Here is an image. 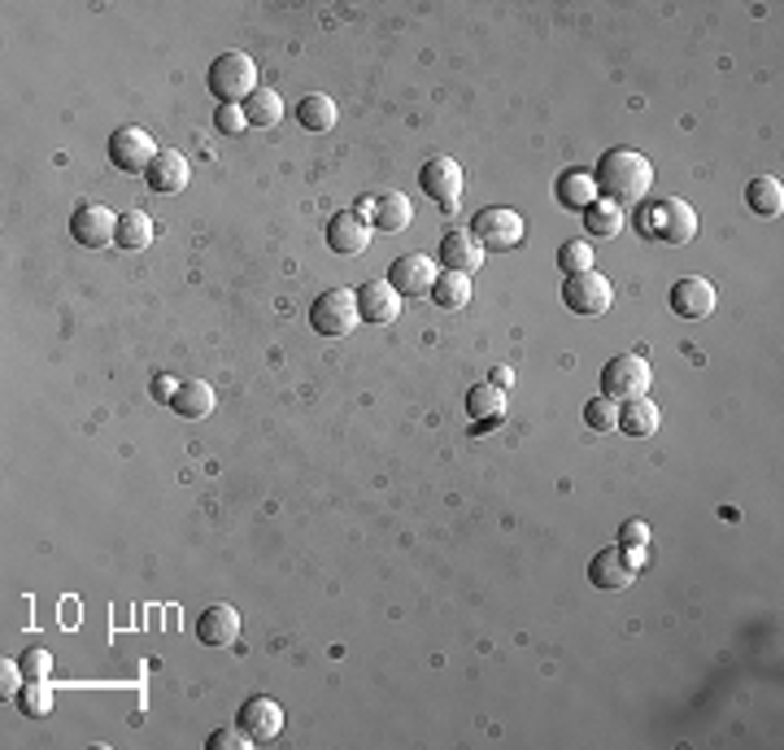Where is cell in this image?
<instances>
[{
	"label": "cell",
	"instance_id": "cell-1",
	"mask_svg": "<svg viewBox=\"0 0 784 750\" xmlns=\"http://www.w3.org/2000/svg\"><path fill=\"white\" fill-rule=\"evenodd\" d=\"M593 179H597V192H601L606 201H615L619 210H632V206H641V201L650 197V188H654V166H650V157L637 153V148H610V153H601Z\"/></svg>",
	"mask_w": 784,
	"mask_h": 750
},
{
	"label": "cell",
	"instance_id": "cell-2",
	"mask_svg": "<svg viewBox=\"0 0 784 750\" xmlns=\"http://www.w3.org/2000/svg\"><path fill=\"white\" fill-rule=\"evenodd\" d=\"M210 92L219 97V106H244L257 92V62L249 53H219V62L210 66Z\"/></svg>",
	"mask_w": 784,
	"mask_h": 750
},
{
	"label": "cell",
	"instance_id": "cell-3",
	"mask_svg": "<svg viewBox=\"0 0 784 750\" xmlns=\"http://www.w3.org/2000/svg\"><path fill=\"white\" fill-rule=\"evenodd\" d=\"M650 384H654V372L641 354H619L601 367V393L610 401H637V397H650Z\"/></svg>",
	"mask_w": 784,
	"mask_h": 750
},
{
	"label": "cell",
	"instance_id": "cell-4",
	"mask_svg": "<svg viewBox=\"0 0 784 750\" xmlns=\"http://www.w3.org/2000/svg\"><path fill=\"white\" fill-rule=\"evenodd\" d=\"M362 323V315H357V293L353 288H328L314 306H310V328L319 332V337H349L353 328Z\"/></svg>",
	"mask_w": 784,
	"mask_h": 750
},
{
	"label": "cell",
	"instance_id": "cell-5",
	"mask_svg": "<svg viewBox=\"0 0 784 750\" xmlns=\"http://www.w3.org/2000/svg\"><path fill=\"white\" fill-rule=\"evenodd\" d=\"M562 301L575 315H606L615 306V284L601 271H579L562 279Z\"/></svg>",
	"mask_w": 784,
	"mask_h": 750
},
{
	"label": "cell",
	"instance_id": "cell-6",
	"mask_svg": "<svg viewBox=\"0 0 784 750\" xmlns=\"http://www.w3.org/2000/svg\"><path fill=\"white\" fill-rule=\"evenodd\" d=\"M471 236L479 241L484 253L488 250L506 253L523 241V219H519L515 210H506V206H488V210H479V214L471 219Z\"/></svg>",
	"mask_w": 784,
	"mask_h": 750
},
{
	"label": "cell",
	"instance_id": "cell-7",
	"mask_svg": "<svg viewBox=\"0 0 784 750\" xmlns=\"http://www.w3.org/2000/svg\"><path fill=\"white\" fill-rule=\"evenodd\" d=\"M157 140H153V131H144V126H118L110 135V162L118 170H126V175H148V166L157 162Z\"/></svg>",
	"mask_w": 784,
	"mask_h": 750
},
{
	"label": "cell",
	"instance_id": "cell-8",
	"mask_svg": "<svg viewBox=\"0 0 784 750\" xmlns=\"http://www.w3.org/2000/svg\"><path fill=\"white\" fill-rule=\"evenodd\" d=\"M641 572V554H632V545H610L588 563V581L597 589H628Z\"/></svg>",
	"mask_w": 784,
	"mask_h": 750
},
{
	"label": "cell",
	"instance_id": "cell-9",
	"mask_svg": "<svg viewBox=\"0 0 784 750\" xmlns=\"http://www.w3.org/2000/svg\"><path fill=\"white\" fill-rule=\"evenodd\" d=\"M371 219L362 214V210H336L332 219H328V250L340 253V257H357V253L371 250Z\"/></svg>",
	"mask_w": 784,
	"mask_h": 750
},
{
	"label": "cell",
	"instance_id": "cell-10",
	"mask_svg": "<svg viewBox=\"0 0 784 750\" xmlns=\"http://www.w3.org/2000/svg\"><path fill=\"white\" fill-rule=\"evenodd\" d=\"M437 262L428 257V253H401L393 266H388V284L401 293V301L406 297H428L432 293V284H437Z\"/></svg>",
	"mask_w": 784,
	"mask_h": 750
},
{
	"label": "cell",
	"instance_id": "cell-11",
	"mask_svg": "<svg viewBox=\"0 0 784 750\" xmlns=\"http://www.w3.org/2000/svg\"><path fill=\"white\" fill-rule=\"evenodd\" d=\"M70 236H75L84 250H106V245L118 241V219H113L110 206L88 201V206H79V210L70 214Z\"/></svg>",
	"mask_w": 784,
	"mask_h": 750
},
{
	"label": "cell",
	"instance_id": "cell-12",
	"mask_svg": "<svg viewBox=\"0 0 784 750\" xmlns=\"http://www.w3.org/2000/svg\"><path fill=\"white\" fill-rule=\"evenodd\" d=\"M419 184H423V192L441 206V210H457V201H462V166L453 162V157H428V166L419 170Z\"/></svg>",
	"mask_w": 784,
	"mask_h": 750
},
{
	"label": "cell",
	"instance_id": "cell-13",
	"mask_svg": "<svg viewBox=\"0 0 784 750\" xmlns=\"http://www.w3.org/2000/svg\"><path fill=\"white\" fill-rule=\"evenodd\" d=\"M235 725H240L253 742H270V738H279V729H284V707H279L275 698H266V694H253V698L240 707Z\"/></svg>",
	"mask_w": 784,
	"mask_h": 750
},
{
	"label": "cell",
	"instance_id": "cell-14",
	"mask_svg": "<svg viewBox=\"0 0 784 750\" xmlns=\"http://www.w3.org/2000/svg\"><path fill=\"white\" fill-rule=\"evenodd\" d=\"M667 301H672V315L680 319H706V315H715V284L702 275H684L672 284Z\"/></svg>",
	"mask_w": 784,
	"mask_h": 750
},
{
	"label": "cell",
	"instance_id": "cell-15",
	"mask_svg": "<svg viewBox=\"0 0 784 750\" xmlns=\"http://www.w3.org/2000/svg\"><path fill=\"white\" fill-rule=\"evenodd\" d=\"M654 232L659 241L667 245H688L697 236V210L684 201V197H667L659 210H654Z\"/></svg>",
	"mask_w": 784,
	"mask_h": 750
},
{
	"label": "cell",
	"instance_id": "cell-16",
	"mask_svg": "<svg viewBox=\"0 0 784 750\" xmlns=\"http://www.w3.org/2000/svg\"><path fill=\"white\" fill-rule=\"evenodd\" d=\"M357 315L362 323H393L401 315V293L388 279H366L357 288Z\"/></svg>",
	"mask_w": 784,
	"mask_h": 750
},
{
	"label": "cell",
	"instance_id": "cell-17",
	"mask_svg": "<svg viewBox=\"0 0 784 750\" xmlns=\"http://www.w3.org/2000/svg\"><path fill=\"white\" fill-rule=\"evenodd\" d=\"M366 219H371V228H375V232L397 236V232H406V228L415 223V206H410V197H406V192H379V197L371 201Z\"/></svg>",
	"mask_w": 784,
	"mask_h": 750
},
{
	"label": "cell",
	"instance_id": "cell-18",
	"mask_svg": "<svg viewBox=\"0 0 784 750\" xmlns=\"http://www.w3.org/2000/svg\"><path fill=\"white\" fill-rule=\"evenodd\" d=\"M197 637H201V646H214V650L231 646V641L240 637V611H235L231 603H214V607H206V611H201V620H197Z\"/></svg>",
	"mask_w": 784,
	"mask_h": 750
},
{
	"label": "cell",
	"instance_id": "cell-19",
	"mask_svg": "<svg viewBox=\"0 0 784 750\" xmlns=\"http://www.w3.org/2000/svg\"><path fill=\"white\" fill-rule=\"evenodd\" d=\"M188 179H192V166H188V157L179 148H162L157 162L148 166V188L153 192H184Z\"/></svg>",
	"mask_w": 784,
	"mask_h": 750
},
{
	"label": "cell",
	"instance_id": "cell-20",
	"mask_svg": "<svg viewBox=\"0 0 784 750\" xmlns=\"http://www.w3.org/2000/svg\"><path fill=\"white\" fill-rule=\"evenodd\" d=\"M484 266V250L471 232H449L441 236V271H462V275H475Z\"/></svg>",
	"mask_w": 784,
	"mask_h": 750
},
{
	"label": "cell",
	"instance_id": "cell-21",
	"mask_svg": "<svg viewBox=\"0 0 784 750\" xmlns=\"http://www.w3.org/2000/svg\"><path fill=\"white\" fill-rule=\"evenodd\" d=\"M554 197H559L562 210H575V214H584L601 192H597V179H593V170H562L559 184H554Z\"/></svg>",
	"mask_w": 784,
	"mask_h": 750
},
{
	"label": "cell",
	"instance_id": "cell-22",
	"mask_svg": "<svg viewBox=\"0 0 784 750\" xmlns=\"http://www.w3.org/2000/svg\"><path fill=\"white\" fill-rule=\"evenodd\" d=\"M214 388L206 384V379H179V388H175V397H170V410L179 415V419H206L210 410H214Z\"/></svg>",
	"mask_w": 784,
	"mask_h": 750
},
{
	"label": "cell",
	"instance_id": "cell-23",
	"mask_svg": "<svg viewBox=\"0 0 784 750\" xmlns=\"http://www.w3.org/2000/svg\"><path fill=\"white\" fill-rule=\"evenodd\" d=\"M466 415L475 423H501L506 419V388H497L493 379L488 384H475L466 393Z\"/></svg>",
	"mask_w": 784,
	"mask_h": 750
},
{
	"label": "cell",
	"instance_id": "cell-24",
	"mask_svg": "<svg viewBox=\"0 0 784 750\" xmlns=\"http://www.w3.org/2000/svg\"><path fill=\"white\" fill-rule=\"evenodd\" d=\"M659 423H663V415H659V406L650 397H637V401L619 406V432H628V437H654Z\"/></svg>",
	"mask_w": 784,
	"mask_h": 750
},
{
	"label": "cell",
	"instance_id": "cell-25",
	"mask_svg": "<svg viewBox=\"0 0 784 750\" xmlns=\"http://www.w3.org/2000/svg\"><path fill=\"white\" fill-rule=\"evenodd\" d=\"M623 223H628V210H619V206H615V201H606V197H597V201L584 210V232H588V236L610 241V236H619V232H623Z\"/></svg>",
	"mask_w": 784,
	"mask_h": 750
},
{
	"label": "cell",
	"instance_id": "cell-26",
	"mask_svg": "<svg viewBox=\"0 0 784 750\" xmlns=\"http://www.w3.org/2000/svg\"><path fill=\"white\" fill-rule=\"evenodd\" d=\"M746 201H750V210H754V214L776 219V214L784 210V184L776 179V175H759V179H750Z\"/></svg>",
	"mask_w": 784,
	"mask_h": 750
},
{
	"label": "cell",
	"instance_id": "cell-27",
	"mask_svg": "<svg viewBox=\"0 0 784 750\" xmlns=\"http://www.w3.org/2000/svg\"><path fill=\"white\" fill-rule=\"evenodd\" d=\"M297 123L306 126V131H332L340 123V110L332 97H323V92H310V97H301V106H297Z\"/></svg>",
	"mask_w": 784,
	"mask_h": 750
},
{
	"label": "cell",
	"instance_id": "cell-28",
	"mask_svg": "<svg viewBox=\"0 0 784 750\" xmlns=\"http://www.w3.org/2000/svg\"><path fill=\"white\" fill-rule=\"evenodd\" d=\"M432 301H437L441 310H462V306H471V275H462V271H441L437 284H432Z\"/></svg>",
	"mask_w": 784,
	"mask_h": 750
},
{
	"label": "cell",
	"instance_id": "cell-29",
	"mask_svg": "<svg viewBox=\"0 0 784 750\" xmlns=\"http://www.w3.org/2000/svg\"><path fill=\"white\" fill-rule=\"evenodd\" d=\"M244 119H249V126H275L279 119H284V97L279 92H270V88H257L244 106Z\"/></svg>",
	"mask_w": 784,
	"mask_h": 750
},
{
	"label": "cell",
	"instance_id": "cell-30",
	"mask_svg": "<svg viewBox=\"0 0 784 750\" xmlns=\"http://www.w3.org/2000/svg\"><path fill=\"white\" fill-rule=\"evenodd\" d=\"M153 241V219L144 214V210H126V214H118V250H144Z\"/></svg>",
	"mask_w": 784,
	"mask_h": 750
},
{
	"label": "cell",
	"instance_id": "cell-31",
	"mask_svg": "<svg viewBox=\"0 0 784 750\" xmlns=\"http://www.w3.org/2000/svg\"><path fill=\"white\" fill-rule=\"evenodd\" d=\"M584 423L593 432H615L619 428V401H610L606 393H597L588 406H584Z\"/></svg>",
	"mask_w": 784,
	"mask_h": 750
},
{
	"label": "cell",
	"instance_id": "cell-32",
	"mask_svg": "<svg viewBox=\"0 0 784 750\" xmlns=\"http://www.w3.org/2000/svg\"><path fill=\"white\" fill-rule=\"evenodd\" d=\"M18 707H22V716L44 720V716L53 712V690H48L44 681H26V685H22V694H18Z\"/></svg>",
	"mask_w": 784,
	"mask_h": 750
},
{
	"label": "cell",
	"instance_id": "cell-33",
	"mask_svg": "<svg viewBox=\"0 0 784 750\" xmlns=\"http://www.w3.org/2000/svg\"><path fill=\"white\" fill-rule=\"evenodd\" d=\"M559 271L562 275L593 271V245H588V241H566V245L559 250Z\"/></svg>",
	"mask_w": 784,
	"mask_h": 750
},
{
	"label": "cell",
	"instance_id": "cell-34",
	"mask_svg": "<svg viewBox=\"0 0 784 750\" xmlns=\"http://www.w3.org/2000/svg\"><path fill=\"white\" fill-rule=\"evenodd\" d=\"M18 668H22L26 681H48V672H53V654L35 646V650H26V654L18 659Z\"/></svg>",
	"mask_w": 784,
	"mask_h": 750
},
{
	"label": "cell",
	"instance_id": "cell-35",
	"mask_svg": "<svg viewBox=\"0 0 784 750\" xmlns=\"http://www.w3.org/2000/svg\"><path fill=\"white\" fill-rule=\"evenodd\" d=\"M210 750H249L253 747V738L235 725V729H219V734H210V742H206Z\"/></svg>",
	"mask_w": 784,
	"mask_h": 750
},
{
	"label": "cell",
	"instance_id": "cell-36",
	"mask_svg": "<svg viewBox=\"0 0 784 750\" xmlns=\"http://www.w3.org/2000/svg\"><path fill=\"white\" fill-rule=\"evenodd\" d=\"M619 545L645 550V545H650V523H641V519H628V523L619 528Z\"/></svg>",
	"mask_w": 784,
	"mask_h": 750
},
{
	"label": "cell",
	"instance_id": "cell-37",
	"mask_svg": "<svg viewBox=\"0 0 784 750\" xmlns=\"http://www.w3.org/2000/svg\"><path fill=\"white\" fill-rule=\"evenodd\" d=\"M214 123H219L223 135H240V131L249 126V119H244V110H240V106H219V119H214Z\"/></svg>",
	"mask_w": 784,
	"mask_h": 750
},
{
	"label": "cell",
	"instance_id": "cell-38",
	"mask_svg": "<svg viewBox=\"0 0 784 750\" xmlns=\"http://www.w3.org/2000/svg\"><path fill=\"white\" fill-rule=\"evenodd\" d=\"M22 685H26L22 668H18V663H0V694H4V698H9V694L18 698V694H22Z\"/></svg>",
	"mask_w": 784,
	"mask_h": 750
},
{
	"label": "cell",
	"instance_id": "cell-39",
	"mask_svg": "<svg viewBox=\"0 0 784 750\" xmlns=\"http://www.w3.org/2000/svg\"><path fill=\"white\" fill-rule=\"evenodd\" d=\"M175 388H179V379H175V375H162V379L153 384V393H157V397H162L166 406H170V397H175Z\"/></svg>",
	"mask_w": 784,
	"mask_h": 750
},
{
	"label": "cell",
	"instance_id": "cell-40",
	"mask_svg": "<svg viewBox=\"0 0 784 750\" xmlns=\"http://www.w3.org/2000/svg\"><path fill=\"white\" fill-rule=\"evenodd\" d=\"M493 384H497V388H510V384H515V372H510V367H497V372H493Z\"/></svg>",
	"mask_w": 784,
	"mask_h": 750
}]
</instances>
